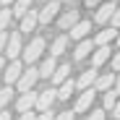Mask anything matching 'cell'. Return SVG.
<instances>
[{
  "mask_svg": "<svg viewBox=\"0 0 120 120\" xmlns=\"http://www.w3.org/2000/svg\"><path fill=\"white\" fill-rule=\"evenodd\" d=\"M42 52H45V39H42V37L31 39V42H29V47H24V50H21L24 63H37V60L42 57Z\"/></svg>",
  "mask_w": 120,
  "mask_h": 120,
  "instance_id": "6da1fadb",
  "label": "cell"
},
{
  "mask_svg": "<svg viewBox=\"0 0 120 120\" xmlns=\"http://www.w3.org/2000/svg\"><path fill=\"white\" fill-rule=\"evenodd\" d=\"M55 99H57V89L50 86V89H45V91H37V102H34V107H37L39 112H42V110H52Z\"/></svg>",
  "mask_w": 120,
  "mask_h": 120,
  "instance_id": "7a4b0ae2",
  "label": "cell"
},
{
  "mask_svg": "<svg viewBox=\"0 0 120 120\" xmlns=\"http://www.w3.org/2000/svg\"><path fill=\"white\" fill-rule=\"evenodd\" d=\"M37 78H39V68H31V65H29L26 71H21V76H18V81H16L18 91H29V89H34Z\"/></svg>",
  "mask_w": 120,
  "mask_h": 120,
  "instance_id": "3957f363",
  "label": "cell"
},
{
  "mask_svg": "<svg viewBox=\"0 0 120 120\" xmlns=\"http://www.w3.org/2000/svg\"><path fill=\"white\" fill-rule=\"evenodd\" d=\"M94 97H97V89L94 86H86L81 91V97L76 99V105H73V112H89L91 105H94Z\"/></svg>",
  "mask_w": 120,
  "mask_h": 120,
  "instance_id": "277c9868",
  "label": "cell"
},
{
  "mask_svg": "<svg viewBox=\"0 0 120 120\" xmlns=\"http://www.w3.org/2000/svg\"><path fill=\"white\" fill-rule=\"evenodd\" d=\"M21 50H24V45H21V31H13L11 37H8V42H5V55H8V60H16L18 55H21Z\"/></svg>",
  "mask_w": 120,
  "mask_h": 120,
  "instance_id": "5b68a950",
  "label": "cell"
},
{
  "mask_svg": "<svg viewBox=\"0 0 120 120\" xmlns=\"http://www.w3.org/2000/svg\"><path fill=\"white\" fill-rule=\"evenodd\" d=\"M112 57V50L110 45H99L97 50H91V68H102L107 60Z\"/></svg>",
  "mask_w": 120,
  "mask_h": 120,
  "instance_id": "8992f818",
  "label": "cell"
},
{
  "mask_svg": "<svg viewBox=\"0 0 120 120\" xmlns=\"http://www.w3.org/2000/svg\"><path fill=\"white\" fill-rule=\"evenodd\" d=\"M115 3H112V0H110V3H99L97 5V13H94V21L97 24H107L110 21V18H112V13H115Z\"/></svg>",
  "mask_w": 120,
  "mask_h": 120,
  "instance_id": "52a82bcc",
  "label": "cell"
},
{
  "mask_svg": "<svg viewBox=\"0 0 120 120\" xmlns=\"http://www.w3.org/2000/svg\"><path fill=\"white\" fill-rule=\"evenodd\" d=\"M57 11H60V3H57V0H45V8L39 11V24H50L52 18L57 16Z\"/></svg>",
  "mask_w": 120,
  "mask_h": 120,
  "instance_id": "ba28073f",
  "label": "cell"
},
{
  "mask_svg": "<svg viewBox=\"0 0 120 120\" xmlns=\"http://www.w3.org/2000/svg\"><path fill=\"white\" fill-rule=\"evenodd\" d=\"M21 71H24V65L18 63V60H11V63L3 68V78H5V84H16L18 76H21Z\"/></svg>",
  "mask_w": 120,
  "mask_h": 120,
  "instance_id": "9c48e42d",
  "label": "cell"
},
{
  "mask_svg": "<svg viewBox=\"0 0 120 120\" xmlns=\"http://www.w3.org/2000/svg\"><path fill=\"white\" fill-rule=\"evenodd\" d=\"M34 102H37V91L29 89V91H21L16 107H18V112H26V110H34Z\"/></svg>",
  "mask_w": 120,
  "mask_h": 120,
  "instance_id": "30bf717a",
  "label": "cell"
},
{
  "mask_svg": "<svg viewBox=\"0 0 120 120\" xmlns=\"http://www.w3.org/2000/svg\"><path fill=\"white\" fill-rule=\"evenodd\" d=\"M89 31H91V21H76L73 26H71V39H84V37H89Z\"/></svg>",
  "mask_w": 120,
  "mask_h": 120,
  "instance_id": "8fae6325",
  "label": "cell"
},
{
  "mask_svg": "<svg viewBox=\"0 0 120 120\" xmlns=\"http://www.w3.org/2000/svg\"><path fill=\"white\" fill-rule=\"evenodd\" d=\"M39 24V11H26L24 16H21V31H34V26Z\"/></svg>",
  "mask_w": 120,
  "mask_h": 120,
  "instance_id": "7c38bea8",
  "label": "cell"
},
{
  "mask_svg": "<svg viewBox=\"0 0 120 120\" xmlns=\"http://www.w3.org/2000/svg\"><path fill=\"white\" fill-rule=\"evenodd\" d=\"M91 50H94V42L84 37V39H78V45H76V52H73V57H76V60H86Z\"/></svg>",
  "mask_w": 120,
  "mask_h": 120,
  "instance_id": "4fadbf2b",
  "label": "cell"
},
{
  "mask_svg": "<svg viewBox=\"0 0 120 120\" xmlns=\"http://www.w3.org/2000/svg\"><path fill=\"white\" fill-rule=\"evenodd\" d=\"M112 84H115V73H105V76H97L91 86L97 91H107V89H112Z\"/></svg>",
  "mask_w": 120,
  "mask_h": 120,
  "instance_id": "5bb4252c",
  "label": "cell"
},
{
  "mask_svg": "<svg viewBox=\"0 0 120 120\" xmlns=\"http://www.w3.org/2000/svg\"><path fill=\"white\" fill-rule=\"evenodd\" d=\"M115 37H117V29H115V26H112V29H102V31L94 37V47H99V45H110Z\"/></svg>",
  "mask_w": 120,
  "mask_h": 120,
  "instance_id": "9a60e30c",
  "label": "cell"
},
{
  "mask_svg": "<svg viewBox=\"0 0 120 120\" xmlns=\"http://www.w3.org/2000/svg\"><path fill=\"white\" fill-rule=\"evenodd\" d=\"M76 21H78V11H73V8H71V11H65L63 16H60V21H57V24H60V29H63V31H68Z\"/></svg>",
  "mask_w": 120,
  "mask_h": 120,
  "instance_id": "2e32d148",
  "label": "cell"
},
{
  "mask_svg": "<svg viewBox=\"0 0 120 120\" xmlns=\"http://www.w3.org/2000/svg\"><path fill=\"white\" fill-rule=\"evenodd\" d=\"M55 89H57V99H71V94H73V89H76V81L65 78V81H63V84H57Z\"/></svg>",
  "mask_w": 120,
  "mask_h": 120,
  "instance_id": "e0dca14e",
  "label": "cell"
},
{
  "mask_svg": "<svg viewBox=\"0 0 120 120\" xmlns=\"http://www.w3.org/2000/svg\"><path fill=\"white\" fill-rule=\"evenodd\" d=\"M55 68H57V63H55V55H50L47 60H42V65H39V78H50Z\"/></svg>",
  "mask_w": 120,
  "mask_h": 120,
  "instance_id": "ac0fdd59",
  "label": "cell"
},
{
  "mask_svg": "<svg viewBox=\"0 0 120 120\" xmlns=\"http://www.w3.org/2000/svg\"><path fill=\"white\" fill-rule=\"evenodd\" d=\"M68 73H71V65H57V68L52 71V76H50V81L57 86V84H63L65 78H68Z\"/></svg>",
  "mask_w": 120,
  "mask_h": 120,
  "instance_id": "d6986e66",
  "label": "cell"
},
{
  "mask_svg": "<svg viewBox=\"0 0 120 120\" xmlns=\"http://www.w3.org/2000/svg\"><path fill=\"white\" fill-rule=\"evenodd\" d=\"M97 68H91V71H84L81 76H78V81H76V86L78 89H86V86H91L94 84V78H97V73H94Z\"/></svg>",
  "mask_w": 120,
  "mask_h": 120,
  "instance_id": "ffe728a7",
  "label": "cell"
},
{
  "mask_svg": "<svg viewBox=\"0 0 120 120\" xmlns=\"http://www.w3.org/2000/svg\"><path fill=\"white\" fill-rule=\"evenodd\" d=\"M29 8H31V0H16V5L11 8V13H13V18H21Z\"/></svg>",
  "mask_w": 120,
  "mask_h": 120,
  "instance_id": "44dd1931",
  "label": "cell"
},
{
  "mask_svg": "<svg viewBox=\"0 0 120 120\" xmlns=\"http://www.w3.org/2000/svg\"><path fill=\"white\" fill-rule=\"evenodd\" d=\"M65 47H68V37L63 34V37H57L55 42H52V52H50V55H55V57H60V55L65 52Z\"/></svg>",
  "mask_w": 120,
  "mask_h": 120,
  "instance_id": "7402d4cb",
  "label": "cell"
},
{
  "mask_svg": "<svg viewBox=\"0 0 120 120\" xmlns=\"http://www.w3.org/2000/svg\"><path fill=\"white\" fill-rule=\"evenodd\" d=\"M13 99V84H5V89H0V110H5Z\"/></svg>",
  "mask_w": 120,
  "mask_h": 120,
  "instance_id": "603a6c76",
  "label": "cell"
},
{
  "mask_svg": "<svg viewBox=\"0 0 120 120\" xmlns=\"http://www.w3.org/2000/svg\"><path fill=\"white\" fill-rule=\"evenodd\" d=\"M11 18H13L11 8H8V5H0V31H5V29H8V24H11Z\"/></svg>",
  "mask_w": 120,
  "mask_h": 120,
  "instance_id": "cb8c5ba5",
  "label": "cell"
},
{
  "mask_svg": "<svg viewBox=\"0 0 120 120\" xmlns=\"http://www.w3.org/2000/svg\"><path fill=\"white\" fill-rule=\"evenodd\" d=\"M102 94H105V110H112V107H115V102H117L115 89H107V91H102Z\"/></svg>",
  "mask_w": 120,
  "mask_h": 120,
  "instance_id": "d4e9b609",
  "label": "cell"
},
{
  "mask_svg": "<svg viewBox=\"0 0 120 120\" xmlns=\"http://www.w3.org/2000/svg\"><path fill=\"white\" fill-rule=\"evenodd\" d=\"M105 115H107V110H91L86 120H105Z\"/></svg>",
  "mask_w": 120,
  "mask_h": 120,
  "instance_id": "484cf974",
  "label": "cell"
},
{
  "mask_svg": "<svg viewBox=\"0 0 120 120\" xmlns=\"http://www.w3.org/2000/svg\"><path fill=\"white\" fill-rule=\"evenodd\" d=\"M110 21H112V26H115V29H120V8H115V13H112Z\"/></svg>",
  "mask_w": 120,
  "mask_h": 120,
  "instance_id": "4316f807",
  "label": "cell"
},
{
  "mask_svg": "<svg viewBox=\"0 0 120 120\" xmlns=\"http://www.w3.org/2000/svg\"><path fill=\"white\" fill-rule=\"evenodd\" d=\"M34 120H52V112H50V110H42V112H39Z\"/></svg>",
  "mask_w": 120,
  "mask_h": 120,
  "instance_id": "83f0119b",
  "label": "cell"
},
{
  "mask_svg": "<svg viewBox=\"0 0 120 120\" xmlns=\"http://www.w3.org/2000/svg\"><path fill=\"white\" fill-rule=\"evenodd\" d=\"M112 71H115V73L120 71V52H117V55H112Z\"/></svg>",
  "mask_w": 120,
  "mask_h": 120,
  "instance_id": "f1b7e54d",
  "label": "cell"
},
{
  "mask_svg": "<svg viewBox=\"0 0 120 120\" xmlns=\"http://www.w3.org/2000/svg\"><path fill=\"white\" fill-rule=\"evenodd\" d=\"M112 117L120 120V97H117V102H115V107H112Z\"/></svg>",
  "mask_w": 120,
  "mask_h": 120,
  "instance_id": "f546056e",
  "label": "cell"
},
{
  "mask_svg": "<svg viewBox=\"0 0 120 120\" xmlns=\"http://www.w3.org/2000/svg\"><path fill=\"white\" fill-rule=\"evenodd\" d=\"M52 120H73V112H60V115L52 117Z\"/></svg>",
  "mask_w": 120,
  "mask_h": 120,
  "instance_id": "4dcf8cb0",
  "label": "cell"
},
{
  "mask_svg": "<svg viewBox=\"0 0 120 120\" xmlns=\"http://www.w3.org/2000/svg\"><path fill=\"white\" fill-rule=\"evenodd\" d=\"M34 117H37V115H34L31 110H26V112H21V117H18V120H34Z\"/></svg>",
  "mask_w": 120,
  "mask_h": 120,
  "instance_id": "1f68e13d",
  "label": "cell"
},
{
  "mask_svg": "<svg viewBox=\"0 0 120 120\" xmlns=\"http://www.w3.org/2000/svg\"><path fill=\"white\" fill-rule=\"evenodd\" d=\"M5 42H8V34H5V31H0V52L5 50Z\"/></svg>",
  "mask_w": 120,
  "mask_h": 120,
  "instance_id": "d6a6232c",
  "label": "cell"
},
{
  "mask_svg": "<svg viewBox=\"0 0 120 120\" xmlns=\"http://www.w3.org/2000/svg\"><path fill=\"white\" fill-rule=\"evenodd\" d=\"M112 86H115V94L120 97V71H117V76H115V84H112Z\"/></svg>",
  "mask_w": 120,
  "mask_h": 120,
  "instance_id": "836d02e7",
  "label": "cell"
},
{
  "mask_svg": "<svg viewBox=\"0 0 120 120\" xmlns=\"http://www.w3.org/2000/svg\"><path fill=\"white\" fill-rule=\"evenodd\" d=\"M99 3H102V0H86V8H97Z\"/></svg>",
  "mask_w": 120,
  "mask_h": 120,
  "instance_id": "e575fe53",
  "label": "cell"
},
{
  "mask_svg": "<svg viewBox=\"0 0 120 120\" xmlns=\"http://www.w3.org/2000/svg\"><path fill=\"white\" fill-rule=\"evenodd\" d=\"M0 120H11V115H8V107H5V110H0Z\"/></svg>",
  "mask_w": 120,
  "mask_h": 120,
  "instance_id": "d590c367",
  "label": "cell"
},
{
  "mask_svg": "<svg viewBox=\"0 0 120 120\" xmlns=\"http://www.w3.org/2000/svg\"><path fill=\"white\" fill-rule=\"evenodd\" d=\"M3 68H5V60H3V57H0V73H3Z\"/></svg>",
  "mask_w": 120,
  "mask_h": 120,
  "instance_id": "8d00e7d4",
  "label": "cell"
},
{
  "mask_svg": "<svg viewBox=\"0 0 120 120\" xmlns=\"http://www.w3.org/2000/svg\"><path fill=\"white\" fill-rule=\"evenodd\" d=\"M8 3H13V0H0V5H8Z\"/></svg>",
  "mask_w": 120,
  "mask_h": 120,
  "instance_id": "74e56055",
  "label": "cell"
},
{
  "mask_svg": "<svg viewBox=\"0 0 120 120\" xmlns=\"http://www.w3.org/2000/svg\"><path fill=\"white\" fill-rule=\"evenodd\" d=\"M117 45H120V34H117Z\"/></svg>",
  "mask_w": 120,
  "mask_h": 120,
  "instance_id": "f35d334b",
  "label": "cell"
},
{
  "mask_svg": "<svg viewBox=\"0 0 120 120\" xmlns=\"http://www.w3.org/2000/svg\"><path fill=\"white\" fill-rule=\"evenodd\" d=\"M112 3H120V0H112Z\"/></svg>",
  "mask_w": 120,
  "mask_h": 120,
  "instance_id": "ab89813d",
  "label": "cell"
}]
</instances>
